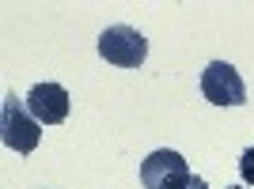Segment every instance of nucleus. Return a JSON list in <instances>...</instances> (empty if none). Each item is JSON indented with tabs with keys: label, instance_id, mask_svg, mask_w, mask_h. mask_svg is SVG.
Listing matches in <instances>:
<instances>
[{
	"label": "nucleus",
	"instance_id": "f257e3e1",
	"mask_svg": "<svg viewBox=\"0 0 254 189\" xmlns=\"http://www.w3.org/2000/svg\"><path fill=\"white\" fill-rule=\"evenodd\" d=\"M0 137L11 151L19 155H31L38 140H42V125L31 117L27 110V98H15V94H4V106H0Z\"/></svg>",
	"mask_w": 254,
	"mask_h": 189
},
{
	"label": "nucleus",
	"instance_id": "0eeeda50",
	"mask_svg": "<svg viewBox=\"0 0 254 189\" xmlns=\"http://www.w3.org/2000/svg\"><path fill=\"white\" fill-rule=\"evenodd\" d=\"M182 189H209V182H205V178H197V174H193V178L186 182V186H182Z\"/></svg>",
	"mask_w": 254,
	"mask_h": 189
},
{
	"label": "nucleus",
	"instance_id": "6e6552de",
	"mask_svg": "<svg viewBox=\"0 0 254 189\" xmlns=\"http://www.w3.org/2000/svg\"><path fill=\"white\" fill-rule=\"evenodd\" d=\"M228 189H243V186H228Z\"/></svg>",
	"mask_w": 254,
	"mask_h": 189
},
{
	"label": "nucleus",
	"instance_id": "7ed1b4c3",
	"mask_svg": "<svg viewBox=\"0 0 254 189\" xmlns=\"http://www.w3.org/2000/svg\"><path fill=\"white\" fill-rule=\"evenodd\" d=\"M190 163L179 155V151H171V147H159L152 151L144 163H140V182L144 189H182L190 182Z\"/></svg>",
	"mask_w": 254,
	"mask_h": 189
},
{
	"label": "nucleus",
	"instance_id": "423d86ee",
	"mask_svg": "<svg viewBox=\"0 0 254 189\" xmlns=\"http://www.w3.org/2000/svg\"><path fill=\"white\" fill-rule=\"evenodd\" d=\"M239 178L247 186H254V147H247L243 155H239Z\"/></svg>",
	"mask_w": 254,
	"mask_h": 189
},
{
	"label": "nucleus",
	"instance_id": "f03ea898",
	"mask_svg": "<svg viewBox=\"0 0 254 189\" xmlns=\"http://www.w3.org/2000/svg\"><path fill=\"white\" fill-rule=\"evenodd\" d=\"M99 57L118 64V68H140L148 57V42L133 27H110L99 34Z\"/></svg>",
	"mask_w": 254,
	"mask_h": 189
},
{
	"label": "nucleus",
	"instance_id": "20e7f679",
	"mask_svg": "<svg viewBox=\"0 0 254 189\" xmlns=\"http://www.w3.org/2000/svg\"><path fill=\"white\" fill-rule=\"evenodd\" d=\"M201 94L212 106H243L247 102V84L228 61H212L201 72Z\"/></svg>",
	"mask_w": 254,
	"mask_h": 189
},
{
	"label": "nucleus",
	"instance_id": "39448f33",
	"mask_svg": "<svg viewBox=\"0 0 254 189\" xmlns=\"http://www.w3.org/2000/svg\"><path fill=\"white\" fill-rule=\"evenodd\" d=\"M27 110L38 125H61L68 117V91L61 84H34L27 94Z\"/></svg>",
	"mask_w": 254,
	"mask_h": 189
}]
</instances>
